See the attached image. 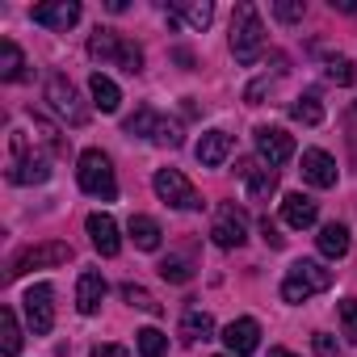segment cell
<instances>
[{"mask_svg": "<svg viewBox=\"0 0 357 357\" xmlns=\"http://www.w3.org/2000/svg\"><path fill=\"white\" fill-rule=\"evenodd\" d=\"M223 344L231 349V357H248V353H257V344H261V324L257 319H231L227 328H223Z\"/></svg>", "mask_w": 357, "mask_h": 357, "instance_id": "4fadbf2b", "label": "cell"}, {"mask_svg": "<svg viewBox=\"0 0 357 357\" xmlns=\"http://www.w3.org/2000/svg\"><path fill=\"white\" fill-rule=\"evenodd\" d=\"M93 357H130L122 344H101V349H93Z\"/></svg>", "mask_w": 357, "mask_h": 357, "instance_id": "74e56055", "label": "cell"}, {"mask_svg": "<svg viewBox=\"0 0 357 357\" xmlns=\"http://www.w3.org/2000/svg\"><path fill=\"white\" fill-rule=\"evenodd\" d=\"M0 349H5V357H17L22 353V328H17L13 307L0 311Z\"/></svg>", "mask_w": 357, "mask_h": 357, "instance_id": "d4e9b609", "label": "cell"}, {"mask_svg": "<svg viewBox=\"0 0 357 357\" xmlns=\"http://www.w3.org/2000/svg\"><path fill=\"white\" fill-rule=\"evenodd\" d=\"M269 357H294L290 349H269Z\"/></svg>", "mask_w": 357, "mask_h": 357, "instance_id": "ab89813d", "label": "cell"}, {"mask_svg": "<svg viewBox=\"0 0 357 357\" xmlns=\"http://www.w3.org/2000/svg\"><path fill=\"white\" fill-rule=\"evenodd\" d=\"M76 176H80V190H84V194H93V198H101V202H114V198H118L114 164H109V155H105V151L89 147V151L80 155V168H76Z\"/></svg>", "mask_w": 357, "mask_h": 357, "instance_id": "277c9868", "label": "cell"}, {"mask_svg": "<svg viewBox=\"0 0 357 357\" xmlns=\"http://www.w3.org/2000/svg\"><path fill=\"white\" fill-rule=\"evenodd\" d=\"M89 93H93V105H97L101 114H114V109H118V101H122L118 84H114L109 76H101V72H93V76H89Z\"/></svg>", "mask_w": 357, "mask_h": 357, "instance_id": "603a6c76", "label": "cell"}, {"mask_svg": "<svg viewBox=\"0 0 357 357\" xmlns=\"http://www.w3.org/2000/svg\"><path fill=\"white\" fill-rule=\"evenodd\" d=\"M181 340L185 344H198V340H211L215 336V319H211V311H202V307H190L185 315H181Z\"/></svg>", "mask_w": 357, "mask_h": 357, "instance_id": "44dd1931", "label": "cell"}, {"mask_svg": "<svg viewBox=\"0 0 357 357\" xmlns=\"http://www.w3.org/2000/svg\"><path fill=\"white\" fill-rule=\"evenodd\" d=\"M122 298H126L130 307L147 311V315H160V303H155V298H151V294H147L143 286H130V282H126V286H122Z\"/></svg>", "mask_w": 357, "mask_h": 357, "instance_id": "4dcf8cb0", "label": "cell"}, {"mask_svg": "<svg viewBox=\"0 0 357 357\" xmlns=\"http://www.w3.org/2000/svg\"><path fill=\"white\" fill-rule=\"evenodd\" d=\"M324 76H328L332 84H353V80H357V68H353V59H344V55H332V59L324 63Z\"/></svg>", "mask_w": 357, "mask_h": 357, "instance_id": "f1b7e54d", "label": "cell"}, {"mask_svg": "<svg viewBox=\"0 0 357 357\" xmlns=\"http://www.w3.org/2000/svg\"><path fill=\"white\" fill-rule=\"evenodd\" d=\"M290 118L303 122V126H319V122H324V105H319V97H315V93H303V97L290 105Z\"/></svg>", "mask_w": 357, "mask_h": 357, "instance_id": "484cf974", "label": "cell"}, {"mask_svg": "<svg viewBox=\"0 0 357 357\" xmlns=\"http://www.w3.org/2000/svg\"><path fill=\"white\" fill-rule=\"evenodd\" d=\"M211 240H215L219 248H240V244L248 240V219H244V211H240L236 202H223V206L215 211Z\"/></svg>", "mask_w": 357, "mask_h": 357, "instance_id": "ba28073f", "label": "cell"}, {"mask_svg": "<svg viewBox=\"0 0 357 357\" xmlns=\"http://www.w3.org/2000/svg\"><path fill=\"white\" fill-rule=\"evenodd\" d=\"M236 172L248 181V194H252V198H269V194L278 190V168H269V164H261V160H240Z\"/></svg>", "mask_w": 357, "mask_h": 357, "instance_id": "2e32d148", "label": "cell"}, {"mask_svg": "<svg viewBox=\"0 0 357 357\" xmlns=\"http://www.w3.org/2000/svg\"><path fill=\"white\" fill-rule=\"evenodd\" d=\"M282 219H286V227L303 231V227H315L319 206H315L307 194H286V198H282Z\"/></svg>", "mask_w": 357, "mask_h": 357, "instance_id": "e0dca14e", "label": "cell"}, {"mask_svg": "<svg viewBox=\"0 0 357 357\" xmlns=\"http://www.w3.org/2000/svg\"><path fill=\"white\" fill-rule=\"evenodd\" d=\"M227 155H231V135L227 130H206L198 139V164L202 168H219Z\"/></svg>", "mask_w": 357, "mask_h": 357, "instance_id": "ffe728a7", "label": "cell"}, {"mask_svg": "<svg viewBox=\"0 0 357 357\" xmlns=\"http://www.w3.org/2000/svg\"><path fill=\"white\" fill-rule=\"evenodd\" d=\"M164 13H168V26L185 22V26H194V30H206V26L215 22V5H211V0H190V5H168Z\"/></svg>", "mask_w": 357, "mask_h": 357, "instance_id": "ac0fdd59", "label": "cell"}, {"mask_svg": "<svg viewBox=\"0 0 357 357\" xmlns=\"http://www.w3.org/2000/svg\"><path fill=\"white\" fill-rule=\"evenodd\" d=\"M22 68H26L22 47L5 38V43H0V80H22Z\"/></svg>", "mask_w": 357, "mask_h": 357, "instance_id": "4316f807", "label": "cell"}, {"mask_svg": "<svg viewBox=\"0 0 357 357\" xmlns=\"http://www.w3.org/2000/svg\"><path fill=\"white\" fill-rule=\"evenodd\" d=\"M84 231H89V240H93V248H97L101 257H118L122 236H118V223H114L109 215H89V219H84Z\"/></svg>", "mask_w": 357, "mask_h": 357, "instance_id": "9a60e30c", "label": "cell"}, {"mask_svg": "<svg viewBox=\"0 0 357 357\" xmlns=\"http://www.w3.org/2000/svg\"><path fill=\"white\" fill-rule=\"evenodd\" d=\"M151 190L160 194V202H168V206H176V211H202L198 190L190 185V176L176 172V168H160V172L151 176Z\"/></svg>", "mask_w": 357, "mask_h": 357, "instance_id": "8992f818", "label": "cell"}, {"mask_svg": "<svg viewBox=\"0 0 357 357\" xmlns=\"http://www.w3.org/2000/svg\"><path fill=\"white\" fill-rule=\"evenodd\" d=\"M101 298H105V278L101 273H80V282H76V311L80 315H97L101 311Z\"/></svg>", "mask_w": 357, "mask_h": 357, "instance_id": "d6986e66", "label": "cell"}, {"mask_svg": "<svg viewBox=\"0 0 357 357\" xmlns=\"http://www.w3.org/2000/svg\"><path fill=\"white\" fill-rule=\"evenodd\" d=\"M68 261H72V244H63V240H51V244L26 248V252L13 261L9 278H22V273H30V269H43V265H68Z\"/></svg>", "mask_w": 357, "mask_h": 357, "instance_id": "30bf717a", "label": "cell"}, {"mask_svg": "<svg viewBox=\"0 0 357 357\" xmlns=\"http://www.w3.org/2000/svg\"><path fill=\"white\" fill-rule=\"evenodd\" d=\"M340 324H344V340L357 344V298H344L340 303Z\"/></svg>", "mask_w": 357, "mask_h": 357, "instance_id": "e575fe53", "label": "cell"}, {"mask_svg": "<svg viewBox=\"0 0 357 357\" xmlns=\"http://www.w3.org/2000/svg\"><path fill=\"white\" fill-rule=\"evenodd\" d=\"M126 231H130L135 248H143V252H155V248H160V236H164L160 223L147 219V215H130V227H126Z\"/></svg>", "mask_w": 357, "mask_h": 357, "instance_id": "cb8c5ba5", "label": "cell"}, {"mask_svg": "<svg viewBox=\"0 0 357 357\" xmlns=\"http://www.w3.org/2000/svg\"><path fill=\"white\" fill-rule=\"evenodd\" d=\"M303 181H311L315 190H332L336 185V160L319 147H307L303 151Z\"/></svg>", "mask_w": 357, "mask_h": 357, "instance_id": "5bb4252c", "label": "cell"}, {"mask_svg": "<svg viewBox=\"0 0 357 357\" xmlns=\"http://www.w3.org/2000/svg\"><path fill=\"white\" fill-rule=\"evenodd\" d=\"M332 286V269H324L319 261H294L282 278V298L286 303H307L315 294H324Z\"/></svg>", "mask_w": 357, "mask_h": 357, "instance_id": "3957f363", "label": "cell"}, {"mask_svg": "<svg viewBox=\"0 0 357 357\" xmlns=\"http://www.w3.org/2000/svg\"><path fill=\"white\" fill-rule=\"evenodd\" d=\"M303 13H307L303 0H278V5H273V17L278 22H303Z\"/></svg>", "mask_w": 357, "mask_h": 357, "instance_id": "836d02e7", "label": "cell"}, {"mask_svg": "<svg viewBox=\"0 0 357 357\" xmlns=\"http://www.w3.org/2000/svg\"><path fill=\"white\" fill-rule=\"evenodd\" d=\"M332 9H340V13H357V5H353V0H332Z\"/></svg>", "mask_w": 357, "mask_h": 357, "instance_id": "f35d334b", "label": "cell"}, {"mask_svg": "<svg viewBox=\"0 0 357 357\" xmlns=\"http://www.w3.org/2000/svg\"><path fill=\"white\" fill-rule=\"evenodd\" d=\"M315 353H319V357H336V340H332L328 332H315Z\"/></svg>", "mask_w": 357, "mask_h": 357, "instance_id": "8d00e7d4", "label": "cell"}, {"mask_svg": "<svg viewBox=\"0 0 357 357\" xmlns=\"http://www.w3.org/2000/svg\"><path fill=\"white\" fill-rule=\"evenodd\" d=\"M22 307H26V319H30V332H34V336H47V332L55 328V290H51L47 282L30 286L26 298H22Z\"/></svg>", "mask_w": 357, "mask_h": 357, "instance_id": "9c48e42d", "label": "cell"}, {"mask_svg": "<svg viewBox=\"0 0 357 357\" xmlns=\"http://www.w3.org/2000/svg\"><path fill=\"white\" fill-rule=\"evenodd\" d=\"M155 126H160V114L155 109H135V118H126V135L135 139H155Z\"/></svg>", "mask_w": 357, "mask_h": 357, "instance_id": "83f0119b", "label": "cell"}, {"mask_svg": "<svg viewBox=\"0 0 357 357\" xmlns=\"http://www.w3.org/2000/svg\"><path fill=\"white\" fill-rule=\"evenodd\" d=\"M160 278H164V282H176V286H185V282L194 278V269H190L181 257H168V261L160 265Z\"/></svg>", "mask_w": 357, "mask_h": 357, "instance_id": "1f68e13d", "label": "cell"}, {"mask_svg": "<svg viewBox=\"0 0 357 357\" xmlns=\"http://www.w3.org/2000/svg\"><path fill=\"white\" fill-rule=\"evenodd\" d=\"M51 176V160L30 147V139L17 130L13 135V155H9V181L13 185H43Z\"/></svg>", "mask_w": 357, "mask_h": 357, "instance_id": "5b68a950", "label": "cell"}, {"mask_svg": "<svg viewBox=\"0 0 357 357\" xmlns=\"http://www.w3.org/2000/svg\"><path fill=\"white\" fill-rule=\"evenodd\" d=\"M257 155H261V164L282 168L294 155V139L282 126H257Z\"/></svg>", "mask_w": 357, "mask_h": 357, "instance_id": "8fae6325", "label": "cell"}, {"mask_svg": "<svg viewBox=\"0 0 357 357\" xmlns=\"http://www.w3.org/2000/svg\"><path fill=\"white\" fill-rule=\"evenodd\" d=\"M151 143H160V147H181V122L160 118V126H155V139H151Z\"/></svg>", "mask_w": 357, "mask_h": 357, "instance_id": "d6a6232c", "label": "cell"}, {"mask_svg": "<svg viewBox=\"0 0 357 357\" xmlns=\"http://www.w3.org/2000/svg\"><path fill=\"white\" fill-rule=\"evenodd\" d=\"M261 236H265V244H269V248H282V244H286V236L278 231V223H273V219H261Z\"/></svg>", "mask_w": 357, "mask_h": 357, "instance_id": "d590c367", "label": "cell"}, {"mask_svg": "<svg viewBox=\"0 0 357 357\" xmlns=\"http://www.w3.org/2000/svg\"><path fill=\"white\" fill-rule=\"evenodd\" d=\"M315 244H319V257H328V261H340L344 252H349V227L344 223H324L319 227V236H315Z\"/></svg>", "mask_w": 357, "mask_h": 357, "instance_id": "7402d4cb", "label": "cell"}, {"mask_svg": "<svg viewBox=\"0 0 357 357\" xmlns=\"http://www.w3.org/2000/svg\"><path fill=\"white\" fill-rule=\"evenodd\" d=\"M89 55L93 59H101V63H118L122 72H130V76H139L143 72V51L135 47V43H126L118 30H93V38H89Z\"/></svg>", "mask_w": 357, "mask_h": 357, "instance_id": "7a4b0ae2", "label": "cell"}, {"mask_svg": "<svg viewBox=\"0 0 357 357\" xmlns=\"http://www.w3.org/2000/svg\"><path fill=\"white\" fill-rule=\"evenodd\" d=\"M139 336V353L143 357H164L168 353V336L160 332V328H143V332H135Z\"/></svg>", "mask_w": 357, "mask_h": 357, "instance_id": "f546056e", "label": "cell"}, {"mask_svg": "<svg viewBox=\"0 0 357 357\" xmlns=\"http://www.w3.org/2000/svg\"><path fill=\"white\" fill-rule=\"evenodd\" d=\"M47 101H51V109H55L59 118H68L72 126H84V122H89V109L80 105V93H76V84H72L68 76H51V80H47Z\"/></svg>", "mask_w": 357, "mask_h": 357, "instance_id": "52a82bcc", "label": "cell"}, {"mask_svg": "<svg viewBox=\"0 0 357 357\" xmlns=\"http://www.w3.org/2000/svg\"><path fill=\"white\" fill-rule=\"evenodd\" d=\"M231 55L244 68H252L265 55V26H261L257 5H248V0L236 5V17H231Z\"/></svg>", "mask_w": 357, "mask_h": 357, "instance_id": "6da1fadb", "label": "cell"}, {"mask_svg": "<svg viewBox=\"0 0 357 357\" xmlns=\"http://www.w3.org/2000/svg\"><path fill=\"white\" fill-rule=\"evenodd\" d=\"M30 17H34L38 26H47V30L68 34V30L80 22V5H76V0H51V5H38Z\"/></svg>", "mask_w": 357, "mask_h": 357, "instance_id": "7c38bea8", "label": "cell"}]
</instances>
